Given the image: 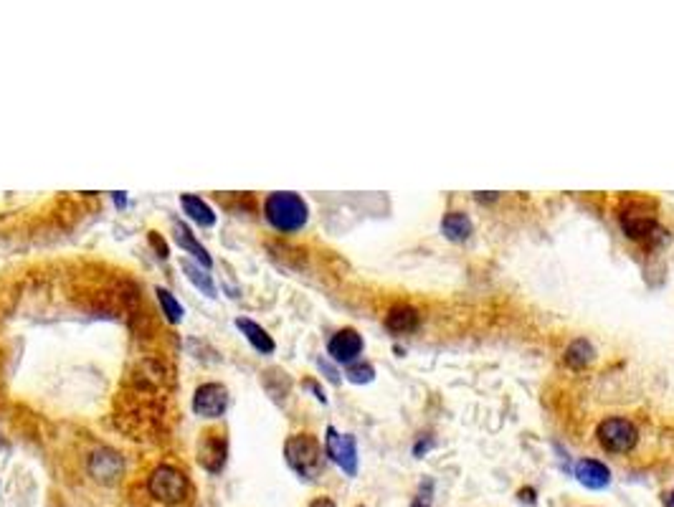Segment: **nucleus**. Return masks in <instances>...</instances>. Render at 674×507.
Segmentation results:
<instances>
[{
  "mask_svg": "<svg viewBox=\"0 0 674 507\" xmlns=\"http://www.w3.org/2000/svg\"><path fill=\"white\" fill-rule=\"evenodd\" d=\"M345 378L350 383H355V386H366V383H370L376 378V368L370 366L367 360H355V363L345 368Z\"/></svg>",
  "mask_w": 674,
  "mask_h": 507,
  "instance_id": "21",
  "label": "nucleus"
},
{
  "mask_svg": "<svg viewBox=\"0 0 674 507\" xmlns=\"http://www.w3.org/2000/svg\"><path fill=\"white\" fill-rule=\"evenodd\" d=\"M418 325H421V312L414 305H393L386 315V330L396 335L418 330Z\"/></svg>",
  "mask_w": 674,
  "mask_h": 507,
  "instance_id": "15",
  "label": "nucleus"
},
{
  "mask_svg": "<svg viewBox=\"0 0 674 507\" xmlns=\"http://www.w3.org/2000/svg\"><path fill=\"white\" fill-rule=\"evenodd\" d=\"M593 358H596V348H593L591 342L586 340V338H578V340H573L566 348V355H563V360H566L568 368H573V370H583V368H588L593 363Z\"/></svg>",
  "mask_w": 674,
  "mask_h": 507,
  "instance_id": "19",
  "label": "nucleus"
},
{
  "mask_svg": "<svg viewBox=\"0 0 674 507\" xmlns=\"http://www.w3.org/2000/svg\"><path fill=\"white\" fill-rule=\"evenodd\" d=\"M155 299H157V305H160V315L166 318V322H170V325H180V322H183V318H186V307H183V302H180L170 289H166V287H155Z\"/></svg>",
  "mask_w": 674,
  "mask_h": 507,
  "instance_id": "20",
  "label": "nucleus"
},
{
  "mask_svg": "<svg viewBox=\"0 0 674 507\" xmlns=\"http://www.w3.org/2000/svg\"><path fill=\"white\" fill-rule=\"evenodd\" d=\"M360 507H363V505H360Z\"/></svg>",
  "mask_w": 674,
  "mask_h": 507,
  "instance_id": "32",
  "label": "nucleus"
},
{
  "mask_svg": "<svg viewBox=\"0 0 674 507\" xmlns=\"http://www.w3.org/2000/svg\"><path fill=\"white\" fill-rule=\"evenodd\" d=\"M363 348H366L363 335L355 330V328H343V330H337L327 340V355H330L335 363H340L345 368L355 363V360H360Z\"/></svg>",
  "mask_w": 674,
  "mask_h": 507,
  "instance_id": "10",
  "label": "nucleus"
},
{
  "mask_svg": "<svg viewBox=\"0 0 674 507\" xmlns=\"http://www.w3.org/2000/svg\"><path fill=\"white\" fill-rule=\"evenodd\" d=\"M196 460L201 464L203 472L221 474L228 461V437L221 429H203L198 447H196Z\"/></svg>",
  "mask_w": 674,
  "mask_h": 507,
  "instance_id": "6",
  "label": "nucleus"
},
{
  "mask_svg": "<svg viewBox=\"0 0 674 507\" xmlns=\"http://www.w3.org/2000/svg\"><path fill=\"white\" fill-rule=\"evenodd\" d=\"M411 507H428V505H426L421 497H416V500H411Z\"/></svg>",
  "mask_w": 674,
  "mask_h": 507,
  "instance_id": "29",
  "label": "nucleus"
},
{
  "mask_svg": "<svg viewBox=\"0 0 674 507\" xmlns=\"http://www.w3.org/2000/svg\"><path fill=\"white\" fill-rule=\"evenodd\" d=\"M619 221H621V228L629 238H634L639 244H657V238H664V231L657 216L651 211H641V208H624L619 213Z\"/></svg>",
  "mask_w": 674,
  "mask_h": 507,
  "instance_id": "9",
  "label": "nucleus"
},
{
  "mask_svg": "<svg viewBox=\"0 0 674 507\" xmlns=\"http://www.w3.org/2000/svg\"><path fill=\"white\" fill-rule=\"evenodd\" d=\"M228 403H231V396H228V389L224 383H216V380H208V383H201L198 389L193 390V413L198 419H206V421H216L221 419L226 411H228Z\"/></svg>",
  "mask_w": 674,
  "mask_h": 507,
  "instance_id": "8",
  "label": "nucleus"
},
{
  "mask_svg": "<svg viewBox=\"0 0 674 507\" xmlns=\"http://www.w3.org/2000/svg\"><path fill=\"white\" fill-rule=\"evenodd\" d=\"M147 244L153 247V251L157 254V259L160 261L170 259V247H167V241L163 238V234H157V231H147Z\"/></svg>",
  "mask_w": 674,
  "mask_h": 507,
  "instance_id": "22",
  "label": "nucleus"
},
{
  "mask_svg": "<svg viewBox=\"0 0 674 507\" xmlns=\"http://www.w3.org/2000/svg\"><path fill=\"white\" fill-rule=\"evenodd\" d=\"M261 389L267 390V396L274 403H284L292 393V378L282 368H267L261 373Z\"/></svg>",
  "mask_w": 674,
  "mask_h": 507,
  "instance_id": "17",
  "label": "nucleus"
},
{
  "mask_svg": "<svg viewBox=\"0 0 674 507\" xmlns=\"http://www.w3.org/2000/svg\"><path fill=\"white\" fill-rule=\"evenodd\" d=\"M307 507H337V505H335V500H332V497L319 495V497H315Z\"/></svg>",
  "mask_w": 674,
  "mask_h": 507,
  "instance_id": "25",
  "label": "nucleus"
},
{
  "mask_svg": "<svg viewBox=\"0 0 674 507\" xmlns=\"http://www.w3.org/2000/svg\"><path fill=\"white\" fill-rule=\"evenodd\" d=\"M112 198H115V206H117V208H125V206H127V193H125V190L112 193Z\"/></svg>",
  "mask_w": 674,
  "mask_h": 507,
  "instance_id": "27",
  "label": "nucleus"
},
{
  "mask_svg": "<svg viewBox=\"0 0 674 507\" xmlns=\"http://www.w3.org/2000/svg\"><path fill=\"white\" fill-rule=\"evenodd\" d=\"M261 213L267 224L272 226L277 234H297L309 221L307 201L295 190H274L261 203Z\"/></svg>",
  "mask_w": 674,
  "mask_h": 507,
  "instance_id": "1",
  "label": "nucleus"
},
{
  "mask_svg": "<svg viewBox=\"0 0 674 507\" xmlns=\"http://www.w3.org/2000/svg\"><path fill=\"white\" fill-rule=\"evenodd\" d=\"M518 495H520V502H525V505H535V490H530V487L520 490Z\"/></svg>",
  "mask_w": 674,
  "mask_h": 507,
  "instance_id": "26",
  "label": "nucleus"
},
{
  "mask_svg": "<svg viewBox=\"0 0 674 507\" xmlns=\"http://www.w3.org/2000/svg\"><path fill=\"white\" fill-rule=\"evenodd\" d=\"M173 238H176V244L180 247L183 254H188V259L198 261L201 267L206 269H213V257L208 254V248L203 247L198 237L193 234V228H190L186 221H180V218H173Z\"/></svg>",
  "mask_w": 674,
  "mask_h": 507,
  "instance_id": "11",
  "label": "nucleus"
},
{
  "mask_svg": "<svg viewBox=\"0 0 674 507\" xmlns=\"http://www.w3.org/2000/svg\"><path fill=\"white\" fill-rule=\"evenodd\" d=\"M234 325H236V330L246 338V342L257 350L259 355H272L277 350V342L269 335L267 328H261L257 319L251 318H236L234 319Z\"/></svg>",
  "mask_w": 674,
  "mask_h": 507,
  "instance_id": "12",
  "label": "nucleus"
},
{
  "mask_svg": "<svg viewBox=\"0 0 674 507\" xmlns=\"http://www.w3.org/2000/svg\"><path fill=\"white\" fill-rule=\"evenodd\" d=\"M302 389L312 390V393H315V399H317L319 403H327V396H325V389L319 386V383H317V380H315V378H305V380H302Z\"/></svg>",
  "mask_w": 674,
  "mask_h": 507,
  "instance_id": "24",
  "label": "nucleus"
},
{
  "mask_svg": "<svg viewBox=\"0 0 674 507\" xmlns=\"http://www.w3.org/2000/svg\"><path fill=\"white\" fill-rule=\"evenodd\" d=\"M180 208L188 216V221L198 226V228H213L218 221V213L213 211V206L208 201H203L201 196L196 193H183L180 196Z\"/></svg>",
  "mask_w": 674,
  "mask_h": 507,
  "instance_id": "14",
  "label": "nucleus"
},
{
  "mask_svg": "<svg viewBox=\"0 0 674 507\" xmlns=\"http://www.w3.org/2000/svg\"><path fill=\"white\" fill-rule=\"evenodd\" d=\"M472 218L467 216V213L461 211H451L444 216V221H441V234L449 238V241H467V238L472 237Z\"/></svg>",
  "mask_w": 674,
  "mask_h": 507,
  "instance_id": "18",
  "label": "nucleus"
},
{
  "mask_svg": "<svg viewBox=\"0 0 674 507\" xmlns=\"http://www.w3.org/2000/svg\"><path fill=\"white\" fill-rule=\"evenodd\" d=\"M317 366H319V370L325 373V378L330 380L332 386H340V373H337V368L330 366V363H327L325 358H317Z\"/></svg>",
  "mask_w": 674,
  "mask_h": 507,
  "instance_id": "23",
  "label": "nucleus"
},
{
  "mask_svg": "<svg viewBox=\"0 0 674 507\" xmlns=\"http://www.w3.org/2000/svg\"><path fill=\"white\" fill-rule=\"evenodd\" d=\"M325 457L337 464L347 477H355L357 474V441H355L353 434H343L337 431L335 426H327L325 429Z\"/></svg>",
  "mask_w": 674,
  "mask_h": 507,
  "instance_id": "7",
  "label": "nucleus"
},
{
  "mask_svg": "<svg viewBox=\"0 0 674 507\" xmlns=\"http://www.w3.org/2000/svg\"><path fill=\"white\" fill-rule=\"evenodd\" d=\"M5 447H8V441H5V439L0 437V449H5Z\"/></svg>",
  "mask_w": 674,
  "mask_h": 507,
  "instance_id": "31",
  "label": "nucleus"
},
{
  "mask_svg": "<svg viewBox=\"0 0 674 507\" xmlns=\"http://www.w3.org/2000/svg\"><path fill=\"white\" fill-rule=\"evenodd\" d=\"M145 490L155 502L166 507L183 505L190 497V477L177 464L160 461L145 477Z\"/></svg>",
  "mask_w": 674,
  "mask_h": 507,
  "instance_id": "3",
  "label": "nucleus"
},
{
  "mask_svg": "<svg viewBox=\"0 0 674 507\" xmlns=\"http://www.w3.org/2000/svg\"><path fill=\"white\" fill-rule=\"evenodd\" d=\"M664 507H674V492L669 497H667V505H664Z\"/></svg>",
  "mask_w": 674,
  "mask_h": 507,
  "instance_id": "30",
  "label": "nucleus"
},
{
  "mask_svg": "<svg viewBox=\"0 0 674 507\" xmlns=\"http://www.w3.org/2000/svg\"><path fill=\"white\" fill-rule=\"evenodd\" d=\"M596 439L609 454H627V451L637 447L639 431L634 421L621 419V416H609L596 429Z\"/></svg>",
  "mask_w": 674,
  "mask_h": 507,
  "instance_id": "4",
  "label": "nucleus"
},
{
  "mask_svg": "<svg viewBox=\"0 0 674 507\" xmlns=\"http://www.w3.org/2000/svg\"><path fill=\"white\" fill-rule=\"evenodd\" d=\"M428 444H431V437L421 439V441H418V444H416V449H414V454H416V457H421V454H424L426 447H428Z\"/></svg>",
  "mask_w": 674,
  "mask_h": 507,
  "instance_id": "28",
  "label": "nucleus"
},
{
  "mask_svg": "<svg viewBox=\"0 0 674 507\" xmlns=\"http://www.w3.org/2000/svg\"><path fill=\"white\" fill-rule=\"evenodd\" d=\"M325 447L309 431L289 434L284 439V461L302 482H315L325 472Z\"/></svg>",
  "mask_w": 674,
  "mask_h": 507,
  "instance_id": "2",
  "label": "nucleus"
},
{
  "mask_svg": "<svg viewBox=\"0 0 674 507\" xmlns=\"http://www.w3.org/2000/svg\"><path fill=\"white\" fill-rule=\"evenodd\" d=\"M86 474L96 484H102V487H115L125 477V457L119 454L117 449L102 444V447L89 451V457H86Z\"/></svg>",
  "mask_w": 674,
  "mask_h": 507,
  "instance_id": "5",
  "label": "nucleus"
},
{
  "mask_svg": "<svg viewBox=\"0 0 674 507\" xmlns=\"http://www.w3.org/2000/svg\"><path fill=\"white\" fill-rule=\"evenodd\" d=\"M180 269L186 274V279H188L201 295H206L208 299H216V297H218V287H216V279H213L211 269H206V267H201L198 261L188 259V257L180 259Z\"/></svg>",
  "mask_w": 674,
  "mask_h": 507,
  "instance_id": "16",
  "label": "nucleus"
},
{
  "mask_svg": "<svg viewBox=\"0 0 674 507\" xmlns=\"http://www.w3.org/2000/svg\"><path fill=\"white\" fill-rule=\"evenodd\" d=\"M573 474L586 490H603L611 482V470L599 460H578L573 467Z\"/></svg>",
  "mask_w": 674,
  "mask_h": 507,
  "instance_id": "13",
  "label": "nucleus"
}]
</instances>
